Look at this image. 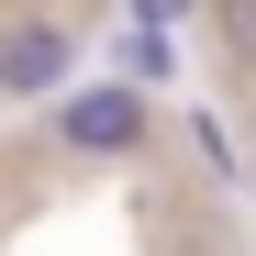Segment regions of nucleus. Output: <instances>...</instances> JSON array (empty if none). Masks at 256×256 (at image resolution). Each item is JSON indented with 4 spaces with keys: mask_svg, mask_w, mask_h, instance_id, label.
I'll return each mask as SVG.
<instances>
[{
    "mask_svg": "<svg viewBox=\"0 0 256 256\" xmlns=\"http://www.w3.org/2000/svg\"><path fill=\"white\" fill-rule=\"evenodd\" d=\"M145 90H122V78H100V90H67L56 100V145L67 156H134L145 145Z\"/></svg>",
    "mask_w": 256,
    "mask_h": 256,
    "instance_id": "f257e3e1",
    "label": "nucleus"
},
{
    "mask_svg": "<svg viewBox=\"0 0 256 256\" xmlns=\"http://www.w3.org/2000/svg\"><path fill=\"white\" fill-rule=\"evenodd\" d=\"M78 67V34L67 22H12L0 34V100H56Z\"/></svg>",
    "mask_w": 256,
    "mask_h": 256,
    "instance_id": "f03ea898",
    "label": "nucleus"
},
{
    "mask_svg": "<svg viewBox=\"0 0 256 256\" xmlns=\"http://www.w3.org/2000/svg\"><path fill=\"white\" fill-rule=\"evenodd\" d=\"M212 56L234 78H256V0H212Z\"/></svg>",
    "mask_w": 256,
    "mask_h": 256,
    "instance_id": "7ed1b4c3",
    "label": "nucleus"
},
{
    "mask_svg": "<svg viewBox=\"0 0 256 256\" xmlns=\"http://www.w3.org/2000/svg\"><path fill=\"white\" fill-rule=\"evenodd\" d=\"M167 67H178L167 34H122V90H167Z\"/></svg>",
    "mask_w": 256,
    "mask_h": 256,
    "instance_id": "20e7f679",
    "label": "nucleus"
},
{
    "mask_svg": "<svg viewBox=\"0 0 256 256\" xmlns=\"http://www.w3.org/2000/svg\"><path fill=\"white\" fill-rule=\"evenodd\" d=\"M200 0H134V34H167V22H190Z\"/></svg>",
    "mask_w": 256,
    "mask_h": 256,
    "instance_id": "39448f33",
    "label": "nucleus"
},
{
    "mask_svg": "<svg viewBox=\"0 0 256 256\" xmlns=\"http://www.w3.org/2000/svg\"><path fill=\"white\" fill-rule=\"evenodd\" d=\"M245 190H256V167H245Z\"/></svg>",
    "mask_w": 256,
    "mask_h": 256,
    "instance_id": "423d86ee",
    "label": "nucleus"
}]
</instances>
